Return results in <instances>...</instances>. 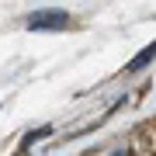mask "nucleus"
Instances as JSON below:
<instances>
[{"mask_svg": "<svg viewBox=\"0 0 156 156\" xmlns=\"http://www.w3.org/2000/svg\"><path fill=\"white\" fill-rule=\"evenodd\" d=\"M115 156H125V153H115Z\"/></svg>", "mask_w": 156, "mask_h": 156, "instance_id": "nucleus-3", "label": "nucleus"}, {"mask_svg": "<svg viewBox=\"0 0 156 156\" xmlns=\"http://www.w3.org/2000/svg\"><path fill=\"white\" fill-rule=\"evenodd\" d=\"M149 59H156V42H153V45H149L146 52H139V56H135L132 62H128V69H142V66H146Z\"/></svg>", "mask_w": 156, "mask_h": 156, "instance_id": "nucleus-2", "label": "nucleus"}, {"mask_svg": "<svg viewBox=\"0 0 156 156\" xmlns=\"http://www.w3.org/2000/svg\"><path fill=\"white\" fill-rule=\"evenodd\" d=\"M66 24H69V17L62 11H35L28 17V28L31 31H59V28H66Z\"/></svg>", "mask_w": 156, "mask_h": 156, "instance_id": "nucleus-1", "label": "nucleus"}]
</instances>
